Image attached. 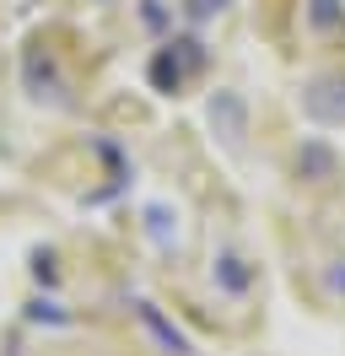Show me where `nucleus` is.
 <instances>
[{
	"mask_svg": "<svg viewBox=\"0 0 345 356\" xmlns=\"http://www.w3.org/2000/svg\"><path fill=\"white\" fill-rule=\"evenodd\" d=\"M205 60H211V49L200 44L194 33H172L168 44L151 54V70H146V76H151V87L162 92V97H178V87H184L189 76H200Z\"/></svg>",
	"mask_w": 345,
	"mask_h": 356,
	"instance_id": "obj_1",
	"label": "nucleus"
},
{
	"mask_svg": "<svg viewBox=\"0 0 345 356\" xmlns=\"http://www.w3.org/2000/svg\"><path fill=\"white\" fill-rule=\"evenodd\" d=\"M22 87H27V97H33V103L70 108V81L60 76L54 54H43V49H27V54H22Z\"/></svg>",
	"mask_w": 345,
	"mask_h": 356,
	"instance_id": "obj_2",
	"label": "nucleus"
},
{
	"mask_svg": "<svg viewBox=\"0 0 345 356\" xmlns=\"http://www.w3.org/2000/svg\"><path fill=\"white\" fill-rule=\"evenodd\" d=\"M302 113H307L313 124H345V70L307 81V87H302Z\"/></svg>",
	"mask_w": 345,
	"mask_h": 356,
	"instance_id": "obj_3",
	"label": "nucleus"
},
{
	"mask_svg": "<svg viewBox=\"0 0 345 356\" xmlns=\"http://www.w3.org/2000/svg\"><path fill=\"white\" fill-rule=\"evenodd\" d=\"M205 119H211V130L221 135L227 146H243V135H248V103H243V92L216 87L211 103H205Z\"/></svg>",
	"mask_w": 345,
	"mask_h": 356,
	"instance_id": "obj_4",
	"label": "nucleus"
},
{
	"mask_svg": "<svg viewBox=\"0 0 345 356\" xmlns=\"http://www.w3.org/2000/svg\"><path fill=\"white\" fill-rule=\"evenodd\" d=\"M129 308H135V318H141V330H146L168 356H200V351H194V340L178 330V324H172V318L157 308V302H146V297H129Z\"/></svg>",
	"mask_w": 345,
	"mask_h": 356,
	"instance_id": "obj_5",
	"label": "nucleus"
},
{
	"mask_svg": "<svg viewBox=\"0 0 345 356\" xmlns=\"http://www.w3.org/2000/svg\"><path fill=\"white\" fill-rule=\"evenodd\" d=\"M340 173V156H335V146L329 140H319V135H307L297 146V178H307V184H323V178Z\"/></svg>",
	"mask_w": 345,
	"mask_h": 356,
	"instance_id": "obj_6",
	"label": "nucleus"
},
{
	"mask_svg": "<svg viewBox=\"0 0 345 356\" xmlns=\"http://www.w3.org/2000/svg\"><path fill=\"white\" fill-rule=\"evenodd\" d=\"M211 275H216V286L227 291V297H248V286H254V270L243 265V259H237L232 248H221V254H216Z\"/></svg>",
	"mask_w": 345,
	"mask_h": 356,
	"instance_id": "obj_7",
	"label": "nucleus"
},
{
	"mask_svg": "<svg viewBox=\"0 0 345 356\" xmlns=\"http://www.w3.org/2000/svg\"><path fill=\"white\" fill-rule=\"evenodd\" d=\"M302 22L313 27V33H340L345 27V6L340 0H307V6H302Z\"/></svg>",
	"mask_w": 345,
	"mask_h": 356,
	"instance_id": "obj_8",
	"label": "nucleus"
},
{
	"mask_svg": "<svg viewBox=\"0 0 345 356\" xmlns=\"http://www.w3.org/2000/svg\"><path fill=\"white\" fill-rule=\"evenodd\" d=\"M227 6H232V0H178V11H184V22H189V27H205L211 17H221Z\"/></svg>",
	"mask_w": 345,
	"mask_h": 356,
	"instance_id": "obj_9",
	"label": "nucleus"
},
{
	"mask_svg": "<svg viewBox=\"0 0 345 356\" xmlns=\"http://www.w3.org/2000/svg\"><path fill=\"white\" fill-rule=\"evenodd\" d=\"M27 318H33V324H70V313H60V302H49V297L27 302Z\"/></svg>",
	"mask_w": 345,
	"mask_h": 356,
	"instance_id": "obj_10",
	"label": "nucleus"
},
{
	"mask_svg": "<svg viewBox=\"0 0 345 356\" xmlns=\"http://www.w3.org/2000/svg\"><path fill=\"white\" fill-rule=\"evenodd\" d=\"M146 227H151V238H157V243H172V216H168V205H146Z\"/></svg>",
	"mask_w": 345,
	"mask_h": 356,
	"instance_id": "obj_11",
	"label": "nucleus"
},
{
	"mask_svg": "<svg viewBox=\"0 0 345 356\" xmlns=\"http://www.w3.org/2000/svg\"><path fill=\"white\" fill-rule=\"evenodd\" d=\"M141 22H146L151 33H168L172 17H168V6H162V0H141Z\"/></svg>",
	"mask_w": 345,
	"mask_h": 356,
	"instance_id": "obj_12",
	"label": "nucleus"
},
{
	"mask_svg": "<svg viewBox=\"0 0 345 356\" xmlns=\"http://www.w3.org/2000/svg\"><path fill=\"white\" fill-rule=\"evenodd\" d=\"M33 275H38L43 286H60V265H54V254H49V248L33 254Z\"/></svg>",
	"mask_w": 345,
	"mask_h": 356,
	"instance_id": "obj_13",
	"label": "nucleus"
},
{
	"mask_svg": "<svg viewBox=\"0 0 345 356\" xmlns=\"http://www.w3.org/2000/svg\"><path fill=\"white\" fill-rule=\"evenodd\" d=\"M340 286H345V275H340Z\"/></svg>",
	"mask_w": 345,
	"mask_h": 356,
	"instance_id": "obj_14",
	"label": "nucleus"
}]
</instances>
